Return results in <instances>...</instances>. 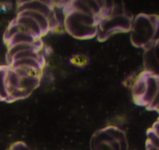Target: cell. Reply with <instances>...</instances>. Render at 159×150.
I'll use <instances>...</instances> for the list:
<instances>
[{
	"instance_id": "6da1fadb",
	"label": "cell",
	"mask_w": 159,
	"mask_h": 150,
	"mask_svg": "<svg viewBox=\"0 0 159 150\" xmlns=\"http://www.w3.org/2000/svg\"><path fill=\"white\" fill-rule=\"evenodd\" d=\"M65 12L64 26L68 34L78 39H89L96 36L99 18L70 9Z\"/></svg>"
},
{
	"instance_id": "7a4b0ae2",
	"label": "cell",
	"mask_w": 159,
	"mask_h": 150,
	"mask_svg": "<svg viewBox=\"0 0 159 150\" xmlns=\"http://www.w3.org/2000/svg\"><path fill=\"white\" fill-rule=\"evenodd\" d=\"M131 41L134 46L147 48L158 40V16L157 15L140 14L132 22Z\"/></svg>"
},
{
	"instance_id": "3957f363",
	"label": "cell",
	"mask_w": 159,
	"mask_h": 150,
	"mask_svg": "<svg viewBox=\"0 0 159 150\" xmlns=\"http://www.w3.org/2000/svg\"><path fill=\"white\" fill-rule=\"evenodd\" d=\"M92 150H127L126 135L115 126H110L96 132L91 143Z\"/></svg>"
},
{
	"instance_id": "277c9868",
	"label": "cell",
	"mask_w": 159,
	"mask_h": 150,
	"mask_svg": "<svg viewBox=\"0 0 159 150\" xmlns=\"http://www.w3.org/2000/svg\"><path fill=\"white\" fill-rule=\"evenodd\" d=\"M132 20L127 15L124 14L119 16H110L99 20L98 24V37L105 40L111 34L118 31H128L131 30Z\"/></svg>"
},
{
	"instance_id": "5b68a950",
	"label": "cell",
	"mask_w": 159,
	"mask_h": 150,
	"mask_svg": "<svg viewBox=\"0 0 159 150\" xmlns=\"http://www.w3.org/2000/svg\"><path fill=\"white\" fill-rule=\"evenodd\" d=\"M53 7L54 6L51 2H47L46 1H25L19 3L17 13L26 10L35 11L48 18L53 12Z\"/></svg>"
},
{
	"instance_id": "8992f818",
	"label": "cell",
	"mask_w": 159,
	"mask_h": 150,
	"mask_svg": "<svg viewBox=\"0 0 159 150\" xmlns=\"http://www.w3.org/2000/svg\"><path fill=\"white\" fill-rule=\"evenodd\" d=\"M148 73V72H147ZM159 94V79L158 75L147 73V87L146 91L142 99L140 101V105H144L147 107L154 98Z\"/></svg>"
},
{
	"instance_id": "52a82bcc",
	"label": "cell",
	"mask_w": 159,
	"mask_h": 150,
	"mask_svg": "<svg viewBox=\"0 0 159 150\" xmlns=\"http://www.w3.org/2000/svg\"><path fill=\"white\" fill-rule=\"evenodd\" d=\"M158 41H157L149 46L148 48H145V52L144 54V62L146 68L145 72L158 76Z\"/></svg>"
},
{
	"instance_id": "ba28073f",
	"label": "cell",
	"mask_w": 159,
	"mask_h": 150,
	"mask_svg": "<svg viewBox=\"0 0 159 150\" xmlns=\"http://www.w3.org/2000/svg\"><path fill=\"white\" fill-rule=\"evenodd\" d=\"M13 20L18 24L24 26L30 34L34 35L37 38H40L43 36L40 26H38L37 22L31 17L22 14H17L16 17Z\"/></svg>"
},
{
	"instance_id": "9c48e42d",
	"label": "cell",
	"mask_w": 159,
	"mask_h": 150,
	"mask_svg": "<svg viewBox=\"0 0 159 150\" xmlns=\"http://www.w3.org/2000/svg\"><path fill=\"white\" fill-rule=\"evenodd\" d=\"M147 72L143 73L133 84L132 93L137 104H139L140 101L142 99L145 93L147 87Z\"/></svg>"
},
{
	"instance_id": "30bf717a",
	"label": "cell",
	"mask_w": 159,
	"mask_h": 150,
	"mask_svg": "<svg viewBox=\"0 0 159 150\" xmlns=\"http://www.w3.org/2000/svg\"><path fill=\"white\" fill-rule=\"evenodd\" d=\"M40 78L37 76H23L20 77V88L29 96L35 89H37L40 84Z\"/></svg>"
},
{
	"instance_id": "8fae6325",
	"label": "cell",
	"mask_w": 159,
	"mask_h": 150,
	"mask_svg": "<svg viewBox=\"0 0 159 150\" xmlns=\"http://www.w3.org/2000/svg\"><path fill=\"white\" fill-rule=\"evenodd\" d=\"M17 14H22V15L27 16H30L32 19H34V20L37 22L38 26H40L43 35H44V34H46L47 33L50 31L48 20L44 15H43V14L40 13V12H35V11L30 10L23 11V12H20Z\"/></svg>"
},
{
	"instance_id": "7c38bea8",
	"label": "cell",
	"mask_w": 159,
	"mask_h": 150,
	"mask_svg": "<svg viewBox=\"0 0 159 150\" xmlns=\"http://www.w3.org/2000/svg\"><path fill=\"white\" fill-rule=\"evenodd\" d=\"M44 65L45 61H40L29 58V59H23L17 61H14V62H12L10 64V65H9V67L16 68V67L26 66L29 67V68H35V69L39 70V71H43Z\"/></svg>"
},
{
	"instance_id": "4fadbf2b",
	"label": "cell",
	"mask_w": 159,
	"mask_h": 150,
	"mask_svg": "<svg viewBox=\"0 0 159 150\" xmlns=\"http://www.w3.org/2000/svg\"><path fill=\"white\" fill-rule=\"evenodd\" d=\"M40 38H37L30 34L24 32H19L6 43L7 47H10L18 44H35Z\"/></svg>"
},
{
	"instance_id": "5bb4252c",
	"label": "cell",
	"mask_w": 159,
	"mask_h": 150,
	"mask_svg": "<svg viewBox=\"0 0 159 150\" xmlns=\"http://www.w3.org/2000/svg\"><path fill=\"white\" fill-rule=\"evenodd\" d=\"M6 71L7 67L0 65V101H7L8 92L6 88Z\"/></svg>"
},
{
	"instance_id": "9a60e30c",
	"label": "cell",
	"mask_w": 159,
	"mask_h": 150,
	"mask_svg": "<svg viewBox=\"0 0 159 150\" xmlns=\"http://www.w3.org/2000/svg\"><path fill=\"white\" fill-rule=\"evenodd\" d=\"M20 32V26L19 25L16 23L14 20H12V22H10L8 26L6 27V30L3 33V40H4L5 43H7L10 40V39L12 37L16 35L17 33Z\"/></svg>"
},
{
	"instance_id": "2e32d148",
	"label": "cell",
	"mask_w": 159,
	"mask_h": 150,
	"mask_svg": "<svg viewBox=\"0 0 159 150\" xmlns=\"http://www.w3.org/2000/svg\"><path fill=\"white\" fill-rule=\"evenodd\" d=\"M49 59V65L52 68H60L62 64V60L58 55H51Z\"/></svg>"
},
{
	"instance_id": "e0dca14e",
	"label": "cell",
	"mask_w": 159,
	"mask_h": 150,
	"mask_svg": "<svg viewBox=\"0 0 159 150\" xmlns=\"http://www.w3.org/2000/svg\"><path fill=\"white\" fill-rule=\"evenodd\" d=\"M71 62L74 63V65H78V66H82L86 63V59L84 56L77 54L73 58V59H71Z\"/></svg>"
},
{
	"instance_id": "ac0fdd59",
	"label": "cell",
	"mask_w": 159,
	"mask_h": 150,
	"mask_svg": "<svg viewBox=\"0 0 159 150\" xmlns=\"http://www.w3.org/2000/svg\"><path fill=\"white\" fill-rule=\"evenodd\" d=\"M9 150H30L29 149L25 143H22V142H19V143H14L12 146H11Z\"/></svg>"
},
{
	"instance_id": "d6986e66",
	"label": "cell",
	"mask_w": 159,
	"mask_h": 150,
	"mask_svg": "<svg viewBox=\"0 0 159 150\" xmlns=\"http://www.w3.org/2000/svg\"><path fill=\"white\" fill-rule=\"evenodd\" d=\"M158 105H159V94L157 95V96L154 98L153 101H152V102L147 106V107L152 110H158Z\"/></svg>"
},
{
	"instance_id": "ffe728a7",
	"label": "cell",
	"mask_w": 159,
	"mask_h": 150,
	"mask_svg": "<svg viewBox=\"0 0 159 150\" xmlns=\"http://www.w3.org/2000/svg\"><path fill=\"white\" fill-rule=\"evenodd\" d=\"M147 150H158V147H156V146H154L152 145L147 143Z\"/></svg>"
}]
</instances>
